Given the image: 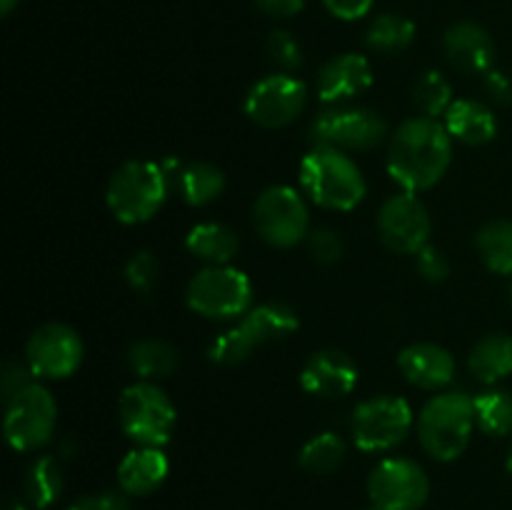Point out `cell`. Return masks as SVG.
<instances>
[{
    "instance_id": "obj_1",
    "label": "cell",
    "mask_w": 512,
    "mask_h": 510,
    "mask_svg": "<svg viewBox=\"0 0 512 510\" xmlns=\"http://www.w3.org/2000/svg\"><path fill=\"white\" fill-rule=\"evenodd\" d=\"M453 160V138L445 123L425 115L405 120L388 143V173L408 193H420L445 178Z\"/></svg>"
},
{
    "instance_id": "obj_2",
    "label": "cell",
    "mask_w": 512,
    "mask_h": 510,
    "mask_svg": "<svg viewBox=\"0 0 512 510\" xmlns=\"http://www.w3.org/2000/svg\"><path fill=\"white\" fill-rule=\"evenodd\" d=\"M300 185L325 210H353L363 203L368 185L363 170L343 150L315 145L300 163Z\"/></svg>"
},
{
    "instance_id": "obj_3",
    "label": "cell",
    "mask_w": 512,
    "mask_h": 510,
    "mask_svg": "<svg viewBox=\"0 0 512 510\" xmlns=\"http://www.w3.org/2000/svg\"><path fill=\"white\" fill-rule=\"evenodd\" d=\"M473 398L463 390H450L430 398L418 415V440L425 453L440 463L458 460L470 445L475 430Z\"/></svg>"
},
{
    "instance_id": "obj_4",
    "label": "cell",
    "mask_w": 512,
    "mask_h": 510,
    "mask_svg": "<svg viewBox=\"0 0 512 510\" xmlns=\"http://www.w3.org/2000/svg\"><path fill=\"white\" fill-rule=\"evenodd\" d=\"M168 190L170 175L163 163L128 160L110 175L105 203L120 223L140 225L158 215L168 198Z\"/></svg>"
},
{
    "instance_id": "obj_5",
    "label": "cell",
    "mask_w": 512,
    "mask_h": 510,
    "mask_svg": "<svg viewBox=\"0 0 512 510\" xmlns=\"http://www.w3.org/2000/svg\"><path fill=\"white\" fill-rule=\"evenodd\" d=\"M300 328V320L290 305L270 300L255 305L230 330L220 333L210 345L208 355L215 365H240L273 340H283Z\"/></svg>"
},
{
    "instance_id": "obj_6",
    "label": "cell",
    "mask_w": 512,
    "mask_h": 510,
    "mask_svg": "<svg viewBox=\"0 0 512 510\" xmlns=\"http://www.w3.org/2000/svg\"><path fill=\"white\" fill-rule=\"evenodd\" d=\"M118 420L135 445L163 448L178 423V410L160 385L138 380L120 395Z\"/></svg>"
},
{
    "instance_id": "obj_7",
    "label": "cell",
    "mask_w": 512,
    "mask_h": 510,
    "mask_svg": "<svg viewBox=\"0 0 512 510\" xmlns=\"http://www.w3.org/2000/svg\"><path fill=\"white\" fill-rule=\"evenodd\" d=\"M185 300L208 320H238L253 308V283L233 265H208L193 275Z\"/></svg>"
},
{
    "instance_id": "obj_8",
    "label": "cell",
    "mask_w": 512,
    "mask_h": 510,
    "mask_svg": "<svg viewBox=\"0 0 512 510\" xmlns=\"http://www.w3.org/2000/svg\"><path fill=\"white\" fill-rule=\"evenodd\" d=\"M415 425L413 408L398 395H375L353 410L350 430L353 440L365 453H388L398 448Z\"/></svg>"
},
{
    "instance_id": "obj_9",
    "label": "cell",
    "mask_w": 512,
    "mask_h": 510,
    "mask_svg": "<svg viewBox=\"0 0 512 510\" xmlns=\"http://www.w3.org/2000/svg\"><path fill=\"white\" fill-rule=\"evenodd\" d=\"M253 225L273 248H295L310 235L308 203L290 185H270L255 198Z\"/></svg>"
},
{
    "instance_id": "obj_10",
    "label": "cell",
    "mask_w": 512,
    "mask_h": 510,
    "mask_svg": "<svg viewBox=\"0 0 512 510\" xmlns=\"http://www.w3.org/2000/svg\"><path fill=\"white\" fill-rule=\"evenodd\" d=\"M310 138L315 145L358 153L378 148L388 138V123L370 108L330 105L310 123Z\"/></svg>"
},
{
    "instance_id": "obj_11",
    "label": "cell",
    "mask_w": 512,
    "mask_h": 510,
    "mask_svg": "<svg viewBox=\"0 0 512 510\" xmlns=\"http://www.w3.org/2000/svg\"><path fill=\"white\" fill-rule=\"evenodd\" d=\"M58 425V405L48 388L33 383L5 403V440L18 453H30L50 443Z\"/></svg>"
},
{
    "instance_id": "obj_12",
    "label": "cell",
    "mask_w": 512,
    "mask_h": 510,
    "mask_svg": "<svg viewBox=\"0 0 512 510\" xmlns=\"http://www.w3.org/2000/svg\"><path fill=\"white\" fill-rule=\"evenodd\" d=\"M368 495L378 510H420L428 503L430 480L410 458H385L368 478Z\"/></svg>"
},
{
    "instance_id": "obj_13",
    "label": "cell",
    "mask_w": 512,
    "mask_h": 510,
    "mask_svg": "<svg viewBox=\"0 0 512 510\" xmlns=\"http://www.w3.org/2000/svg\"><path fill=\"white\" fill-rule=\"evenodd\" d=\"M85 355L78 330L65 323H45L33 330L25 343V363L35 378L63 380L80 368Z\"/></svg>"
},
{
    "instance_id": "obj_14",
    "label": "cell",
    "mask_w": 512,
    "mask_h": 510,
    "mask_svg": "<svg viewBox=\"0 0 512 510\" xmlns=\"http://www.w3.org/2000/svg\"><path fill=\"white\" fill-rule=\"evenodd\" d=\"M308 100V88L303 80L295 78L293 73H273L268 78L258 80L245 95L243 110L255 125L260 128H285L293 123L305 108Z\"/></svg>"
},
{
    "instance_id": "obj_15",
    "label": "cell",
    "mask_w": 512,
    "mask_h": 510,
    "mask_svg": "<svg viewBox=\"0 0 512 510\" xmlns=\"http://www.w3.org/2000/svg\"><path fill=\"white\" fill-rule=\"evenodd\" d=\"M430 215L428 208L415 193H395L380 205L378 210V235L383 245L393 253L415 255L430 240Z\"/></svg>"
},
{
    "instance_id": "obj_16",
    "label": "cell",
    "mask_w": 512,
    "mask_h": 510,
    "mask_svg": "<svg viewBox=\"0 0 512 510\" xmlns=\"http://www.w3.org/2000/svg\"><path fill=\"white\" fill-rule=\"evenodd\" d=\"M360 370L348 353L338 348H323L305 360L300 370V385L305 393L323 400L345 398L355 390Z\"/></svg>"
},
{
    "instance_id": "obj_17",
    "label": "cell",
    "mask_w": 512,
    "mask_h": 510,
    "mask_svg": "<svg viewBox=\"0 0 512 510\" xmlns=\"http://www.w3.org/2000/svg\"><path fill=\"white\" fill-rule=\"evenodd\" d=\"M373 85V65L360 53L330 58L318 73V95L328 105H343Z\"/></svg>"
},
{
    "instance_id": "obj_18",
    "label": "cell",
    "mask_w": 512,
    "mask_h": 510,
    "mask_svg": "<svg viewBox=\"0 0 512 510\" xmlns=\"http://www.w3.org/2000/svg\"><path fill=\"white\" fill-rule=\"evenodd\" d=\"M443 48L450 63L458 70L470 75H485L493 70L495 60V43L493 35L483 25L473 20H463L445 30Z\"/></svg>"
},
{
    "instance_id": "obj_19",
    "label": "cell",
    "mask_w": 512,
    "mask_h": 510,
    "mask_svg": "<svg viewBox=\"0 0 512 510\" xmlns=\"http://www.w3.org/2000/svg\"><path fill=\"white\" fill-rule=\"evenodd\" d=\"M398 368L420 390H443L455 378V358L438 343H413L398 355Z\"/></svg>"
},
{
    "instance_id": "obj_20",
    "label": "cell",
    "mask_w": 512,
    "mask_h": 510,
    "mask_svg": "<svg viewBox=\"0 0 512 510\" xmlns=\"http://www.w3.org/2000/svg\"><path fill=\"white\" fill-rule=\"evenodd\" d=\"M170 473V460L163 453V448H138L130 450L118 465V483L125 495H135V498H145V495L155 493L160 485L165 483Z\"/></svg>"
},
{
    "instance_id": "obj_21",
    "label": "cell",
    "mask_w": 512,
    "mask_h": 510,
    "mask_svg": "<svg viewBox=\"0 0 512 510\" xmlns=\"http://www.w3.org/2000/svg\"><path fill=\"white\" fill-rule=\"evenodd\" d=\"M443 118L450 138L465 145H485L498 135V118L480 100H455Z\"/></svg>"
},
{
    "instance_id": "obj_22",
    "label": "cell",
    "mask_w": 512,
    "mask_h": 510,
    "mask_svg": "<svg viewBox=\"0 0 512 510\" xmlns=\"http://www.w3.org/2000/svg\"><path fill=\"white\" fill-rule=\"evenodd\" d=\"M170 178H173L175 193L183 198V203L193 205V208L210 205L213 200H218L225 190L223 170L215 168L213 163H205V160L180 165Z\"/></svg>"
},
{
    "instance_id": "obj_23",
    "label": "cell",
    "mask_w": 512,
    "mask_h": 510,
    "mask_svg": "<svg viewBox=\"0 0 512 510\" xmlns=\"http://www.w3.org/2000/svg\"><path fill=\"white\" fill-rule=\"evenodd\" d=\"M185 248L208 265H230L240 250V238L225 223H198L185 235Z\"/></svg>"
},
{
    "instance_id": "obj_24",
    "label": "cell",
    "mask_w": 512,
    "mask_h": 510,
    "mask_svg": "<svg viewBox=\"0 0 512 510\" xmlns=\"http://www.w3.org/2000/svg\"><path fill=\"white\" fill-rule=\"evenodd\" d=\"M468 368L475 380L495 385L512 375V335L490 333L473 345L468 355Z\"/></svg>"
},
{
    "instance_id": "obj_25",
    "label": "cell",
    "mask_w": 512,
    "mask_h": 510,
    "mask_svg": "<svg viewBox=\"0 0 512 510\" xmlns=\"http://www.w3.org/2000/svg\"><path fill=\"white\" fill-rule=\"evenodd\" d=\"M125 360H128V368L133 370L140 380L155 383V380L170 378V375L178 370L180 353L168 343V340L143 338L135 340V343L130 345Z\"/></svg>"
},
{
    "instance_id": "obj_26",
    "label": "cell",
    "mask_w": 512,
    "mask_h": 510,
    "mask_svg": "<svg viewBox=\"0 0 512 510\" xmlns=\"http://www.w3.org/2000/svg\"><path fill=\"white\" fill-rule=\"evenodd\" d=\"M63 465L55 455H43L33 460L23 480V498L30 508L45 510L63 495Z\"/></svg>"
},
{
    "instance_id": "obj_27",
    "label": "cell",
    "mask_w": 512,
    "mask_h": 510,
    "mask_svg": "<svg viewBox=\"0 0 512 510\" xmlns=\"http://www.w3.org/2000/svg\"><path fill=\"white\" fill-rule=\"evenodd\" d=\"M475 245L485 268L498 275H512V220H488L475 235Z\"/></svg>"
},
{
    "instance_id": "obj_28",
    "label": "cell",
    "mask_w": 512,
    "mask_h": 510,
    "mask_svg": "<svg viewBox=\"0 0 512 510\" xmlns=\"http://www.w3.org/2000/svg\"><path fill=\"white\" fill-rule=\"evenodd\" d=\"M415 40V23L405 15L398 13H383L368 25L365 30V43L370 50L383 55L403 53L410 48Z\"/></svg>"
},
{
    "instance_id": "obj_29",
    "label": "cell",
    "mask_w": 512,
    "mask_h": 510,
    "mask_svg": "<svg viewBox=\"0 0 512 510\" xmlns=\"http://www.w3.org/2000/svg\"><path fill=\"white\" fill-rule=\"evenodd\" d=\"M475 423L490 438H503L512 433V395L508 390L490 388L475 395Z\"/></svg>"
},
{
    "instance_id": "obj_30",
    "label": "cell",
    "mask_w": 512,
    "mask_h": 510,
    "mask_svg": "<svg viewBox=\"0 0 512 510\" xmlns=\"http://www.w3.org/2000/svg\"><path fill=\"white\" fill-rule=\"evenodd\" d=\"M345 460V440L338 433H320L300 448L298 463L310 475H333Z\"/></svg>"
},
{
    "instance_id": "obj_31",
    "label": "cell",
    "mask_w": 512,
    "mask_h": 510,
    "mask_svg": "<svg viewBox=\"0 0 512 510\" xmlns=\"http://www.w3.org/2000/svg\"><path fill=\"white\" fill-rule=\"evenodd\" d=\"M413 103L420 115L440 120V115L448 113L450 105L455 103L448 78L438 70H428V73L420 75L413 83Z\"/></svg>"
},
{
    "instance_id": "obj_32",
    "label": "cell",
    "mask_w": 512,
    "mask_h": 510,
    "mask_svg": "<svg viewBox=\"0 0 512 510\" xmlns=\"http://www.w3.org/2000/svg\"><path fill=\"white\" fill-rule=\"evenodd\" d=\"M125 280L135 293H150L160 280V263L150 250H138L125 260Z\"/></svg>"
},
{
    "instance_id": "obj_33",
    "label": "cell",
    "mask_w": 512,
    "mask_h": 510,
    "mask_svg": "<svg viewBox=\"0 0 512 510\" xmlns=\"http://www.w3.org/2000/svg\"><path fill=\"white\" fill-rule=\"evenodd\" d=\"M265 50L273 65H278L280 73H293L303 65V48L288 30H273L265 40Z\"/></svg>"
},
{
    "instance_id": "obj_34",
    "label": "cell",
    "mask_w": 512,
    "mask_h": 510,
    "mask_svg": "<svg viewBox=\"0 0 512 510\" xmlns=\"http://www.w3.org/2000/svg\"><path fill=\"white\" fill-rule=\"evenodd\" d=\"M308 250L315 263L335 265L345 253V243L333 228H318L308 235Z\"/></svg>"
},
{
    "instance_id": "obj_35",
    "label": "cell",
    "mask_w": 512,
    "mask_h": 510,
    "mask_svg": "<svg viewBox=\"0 0 512 510\" xmlns=\"http://www.w3.org/2000/svg\"><path fill=\"white\" fill-rule=\"evenodd\" d=\"M415 270L428 283H443L450 275V260L443 250L428 243L420 253H415Z\"/></svg>"
},
{
    "instance_id": "obj_36",
    "label": "cell",
    "mask_w": 512,
    "mask_h": 510,
    "mask_svg": "<svg viewBox=\"0 0 512 510\" xmlns=\"http://www.w3.org/2000/svg\"><path fill=\"white\" fill-rule=\"evenodd\" d=\"M35 383V373L30 370L28 363L8 358L3 363V373H0V393H3V403L13 400L20 390L30 388Z\"/></svg>"
},
{
    "instance_id": "obj_37",
    "label": "cell",
    "mask_w": 512,
    "mask_h": 510,
    "mask_svg": "<svg viewBox=\"0 0 512 510\" xmlns=\"http://www.w3.org/2000/svg\"><path fill=\"white\" fill-rule=\"evenodd\" d=\"M65 510H128V495L123 490H105V493L85 495Z\"/></svg>"
},
{
    "instance_id": "obj_38",
    "label": "cell",
    "mask_w": 512,
    "mask_h": 510,
    "mask_svg": "<svg viewBox=\"0 0 512 510\" xmlns=\"http://www.w3.org/2000/svg\"><path fill=\"white\" fill-rule=\"evenodd\" d=\"M375 0H323L325 10L338 20H360L370 13Z\"/></svg>"
},
{
    "instance_id": "obj_39",
    "label": "cell",
    "mask_w": 512,
    "mask_h": 510,
    "mask_svg": "<svg viewBox=\"0 0 512 510\" xmlns=\"http://www.w3.org/2000/svg\"><path fill=\"white\" fill-rule=\"evenodd\" d=\"M485 93L498 105H512V78L505 70H488L485 73Z\"/></svg>"
},
{
    "instance_id": "obj_40",
    "label": "cell",
    "mask_w": 512,
    "mask_h": 510,
    "mask_svg": "<svg viewBox=\"0 0 512 510\" xmlns=\"http://www.w3.org/2000/svg\"><path fill=\"white\" fill-rule=\"evenodd\" d=\"M255 5L270 18H293L303 10L305 0H255Z\"/></svg>"
},
{
    "instance_id": "obj_41",
    "label": "cell",
    "mask_w": 512,
    "mask_h": 510,
    "mask_svg": "<svg viewBox=\"0 0 512 510\" xmlns=\"http://www.w3.org/2000/svg\"><path fill=\"white\" fill-rule=\"evenodd\" d=\"M78 453V443H75L73 435H65L63 443H60V458H73Z\"/></svg>"
},
{
    "instance_id": "obj_42",
    "label": "cell",
    "mask_w": 512,
    "mask_h": 510,
    "mask_svg": "<svg viewBox=\"0 0 512 510\" xmlns=\"http://www.w3.org/2000/svg\"><path fill=\"white\" fill-rule=\"evenodd\" d=\"M20 0H0V15H3V18H8L10 13H13L15 10V5H18Z\"/></svg>"
},
{
    "instance_id": "obj_43",
    "label": "cell",
    "mask_w": 512,
    "mask_h": 510,
    "mask_svg": "<svg viewBox=\"0 0 512 510\" xmlns=\"http://www.w3.org/2000/svg\"><path fill=\"white\" fill-rule=\"evenodd\" d=\"M5 510H25V508H23V503H20V500L10 498L8 505H5Z\"/></svg>"
},
{
    "instance_id": "obj_44",
    "label": "cell",
    "mask_w": 512,
    "mask_h": 510,
    "mask_svg": "<svg viewBox=\"0 0 512 510\" xmlns=\"http://www.w3.org/2000/svg\"><path fill=\"white\" fill-rule=\"evenodd\" d=\"M505 468H508V473L512 475V448H510V455H508V463H505Z\"/></svg>"
},
{
    "instance_id": "obj_45",
    "label": "cell",
    "mask_w": 512,
    "mask_h": 510,
    "mask_svg": "<svg viewBox=\"0 0 512 510\" xmlns=\"http://www.w3.org/2000/svg\"><path fill=\"white\" fill-rule=\"evenodd\" d=\"M508 295H510V303H512V275H510V285H508Z\"/></svg>"
},
{
    "instance_id": "obj_46",
    "label": "cell",
    "mask_w": 512,
    "mask_h": 510,
    "mask_svg": "<svg viewBox=\"0 0 512 510\" xmlns=\"http://www.w3.org/2000/svg\"><path fill=\"white\" fill-rule=\"evenodd\" d=\"M370 510H378V508H370Z\"/></svg>"
}]
</instances>
